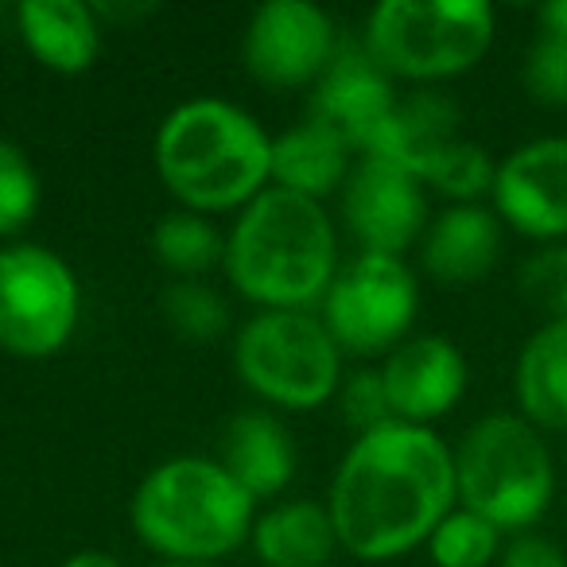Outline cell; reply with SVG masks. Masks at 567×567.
<instances>
[{"label": "cell", "instance_id": "10", "mask_svg": "<svg viewBox=\"0 0 567 567\" xmlns=\"http://www.w3.org/2000/svg\"><path fill=\"white\" fill-rule=\"evenodd\" d=\"M339 51V35L323 9L308 0H268L245 28V71L276 90L323 79Z\"/></svg>", "mask_w": 567, "mask_h": 567}, {"label": "cell", "instance_id": "25", "mask_svg": "<svg viewBox=\"0 0 567 567\" xmlns=\"http://www.w3.org/2000/svg\"><path fill=\"white\" fill-rule=\"evenodd\" d=\"M494 175H497V164L489 159V152L482 148V144L458 136V141L435 159V167L427 172L424 183H432L440 195L455 198V206H471V203H478L482 195L494 190Z\"/></svg>", "mask_w": 567, "mask_h": 567}, {"label": "cell", "instance_id": "29", "mask_svg": "<svg viewBox=\"0 0 567 567\" xmlns=\"http://www.w3.org/2000/svg\"><path fill=\"white\" fill-rule=\"evenodd\" d=\"M342 412L358 427V435L393 424V409H389L385 385H381V370H362L347 381V389H342Z\"/></svg>", "mask_w": 567, "mask_h": 567}, {"label": "cell", "instance_id": "2", "mask_svg": "<svg viewBox=\"0 0 567 567\" xmlns=\"http://www.w3.org/2000/svg\"><path fill=\"white\" fill-rule=\"evenodd\" d=\"M226 276L265 311H308L339 276V241L323 203L265 187L226 237Z\"/></svg>", "mask_w": 567, "mask_h": 567}, {"label": "cell", "instance_id": "6", "mask_svg": "<svg viewBox=\"0 0 567 567\" xmlns=\"http://www.w3.org/2000/svg\"><path fill=\"white\" fill-rule=\"evenodd\" d=\"M494 28L486 0H381L362 43L389 79L443 82L486 59Z\"/></svg>", "mask_w": 567, "mask_h": 567}, {"label": "cell", "instance_id": "18", "mask_svg": "<svg viewBox=\"0 0 567 567\" xmlns=\"http://www.w3.org/2000/svg\"><path fill=\"white\" fill-rule=\"evenodd\" d=\"M17 24L28 51L59 74L90 71L102 48L94 9L79 0H24L17 9Z\"/></svg>", "mask_w": 567, "mask_h": 567}, {"label": "cell", "instance_id": "30", "mask_svg": "<svg viewBox=\"0 0 567 567\" xmlns=\"http://www.w3.org/2000/svg\"><path fill=\"white\" fill-rule=\"evenodd\" d=\"M497 567H567V551L540 533H517L502 548Z\"/></svg>", "mask_w": 567, "mask_h": 567}, {"label": "cell", "instance_id": "15", "mask_svg": "<svg viewBox=\"0 0 567 567\" xmlns=\"http://www.w3.org/2000/svg\"><path fill=\"white\" fill-rule=\"evenodd\" d=\"M502 257V218L486 206H447L427 221L420 237V260L440 284H478Z\"/></svg>", "mask_w": 567, "mask_h": 567}, {"label": "cell", "instance_id": "27", "mask_svg": "<svg viewBox=\"0 0 567 567\" xmlns=\"http://www.w3.org/2000/svg\"><path fill=\"white\" fill-rule=\"evenodd\" d=\"M35 206H40L35 167L17 144L0 141V237L20 234L35 218Z\"/></svg>", "mask_w": 567, "mask_h": 567}, {"label": "cell", "instance_id": "8", "mask_svg": "<svg viewBox=\"0 0 567 567\" xmlns=\"http://www.w3.org/2000/svg\"><path fill=\"white\" fill-rule=\"evenodd\" d=\"M79 327V280L71 265L43 245L0 249V350L48 358Z\"/></svg>", "mask_w": 567, "mask_h": 567}, {"label": "cell", "instance_id": "17", "mask_svg": "<svg viewBox=\"0 0 567 567\" xmlns=\"http://www.w3.org/2000/svg\"><path fill=\"white\" fill-rule=\"evenodd\" d=\"M458 141V105L435 90H416L412 97L396 102V113L389 121L381 144L370 156H381L389 164L404 167L420 183L435 167V159Z\"/></svg>", "mask_w": 567, "mask_h": 567}, {"label": "cell", "instance_id": "32", "mask_svg": "<svg viewBox=\"0 0 567 567\" xmlns=\"http://www.w3.org/2000/svg\"><path fill=\"white\" fill-rule=\"evenodd\" d=\"M167 567H203V564H167Z\"/></svg>", "mask_w": 567, "mask_h": 567}, {"label": "cell", "instance_id": "22", "mask_svg": "<svg viewBox=\"0 0 567 567\" xmlns=\"http://www.w3.org/2000/svg\"><path fill=\"white\" fill-rule=\"evenodd\" d=\"M520 79L533 102L567 110V0H551L536 12V32L528 40Z\"/></svg>", "mask_w": 567, "mask_h": 567}, {"label": "cell", "instance_id": "12", "mask_svg": "<svg viewBox=\"0 0 567 567\" xmlns=\"http://www.w3.org/2000/svg\"><path fill=\"white\" fill-rule=\"evenodd\" d=\"M494 214L502 226L540 245L567 237V136H536L513 148L494 175Z\"/></svg>", "mask_w": 567, "mask_h": 567}, {"label": "cell", "instance_id": "26", "mask_svg": "<svg viewBox=\"0 0 567 567\" xmlns=\"http://www.w3.org/2000/svg\"><path fill=\"white\" fill-rule=\"evenodd\" d=\"M164 319L187 342H210L229 327V308L214 288L198 280H175L164 292Z\"/></svg>", "mask_w": 567, "mask_h": 567}, {"label": "cell", "instance_id": "23", "mask_svg": "<svg viewBox=\"0 0 567 567\" xmlns=\"http://www.w3.org/2000/svg\"><path fill=\"white\" fill-rule=\"evenodd\" d=\"M152 249H156L159 265L172 268L183 280H195V276L210 272L218 260H226V241H221L218 226L190 210L159 218L156 234H152Z\"/></svg>", "mask_w": 567, "mask_h": 567}, {"label": "cell", "instance_id": "24", "mask_svg": "<svg viewBox=\"0 0 567 567\" xmlns=\"http://www.w3.org/2000/svg\"><path fill=\"white\" fill-rule=\"evenodd\" d=\"M502 536V528H494L486 517L458 505L440 520L427 548H432L435 567H489L505 548Z\"/></svg>", "mask_w": 567, "mask_h": 567}, {"label": "cell", "instance_id": "13", "mask_svg": "<svg viewBox=\"0 0 567 567\" xmlns=\"http://www.w3.org/2000/svg\"><path fill=\"white\" fill-rule=\"evenodd\" d=\"M396 113L393 79L373 63L365 43H339L311 97V121L347 141L350 152L370 156Z\"/></svg>", "mask_w": 567, "mask_h": 567}, {"label": "cell", "instance_id": "21", "mask_svg": "<svg viewBox=\"0 0 567 567\" xmlns=\"http://www.w3.org/2000/svg\"><path fill=\"white\" fill-rule=\"evenodd\" d=\"M334 544L331 513L316 502H284L252 525V548L265 567H323Z\"/></svg>", "mask_w": 567, "mask_h": 567}, {"label": "cell", "instance_id": "31", "mask_svg": "<svg viewBox=\"0 0 567 567\" xmlns=\"http://www.w3.org/2000/svg\"><path fill=\"white\" fill-rule=\"evenodd\" d=\"M63 567H121V559H113L110 551H74L71 559H66Z\"/></svg>", "mask_w": 567, "mask_h": 567}, {"label": "cell", "instance_id": "19", "mask_svg": "<svg viewBox=\"0 0 567 567\" xmlns=\"http://www.w3.org/2000/svg\"><path fill=\"white\" fill-rule=\"evenodd\" d=\"M221 466L241 482L245 494L257 497L280 494L296 474L292 440L268 412H241L229 420L221 440Z\"/></svg>", "mask_w": 567, "mask_h": 567}, {"label": "cell", "instance_id": "4", "mask_svg": "<svg viewBox=\"0 0 567 567\" xmlns=\"http://www.w3.org/2000/svg\"><path fill=\"white\" fill-rule=\"evenodd\" d=\"M133 528L167 559H218L252 536V497L221 463L179 455L141 482L133 494Z\"/></svg>", "mask_w": 567, "mask_h": 567}, {"label": "cell", "instance_id": "16", "mask_svg": "<svg viewBox=\"0 0 567 567\" xmlns=\"http://www.w3.org/2000/svg\"><path fill=\"white\" fill-rule=\"evenodd\" d=\"M517 416L536 432L567 435V323L544 319L517 354L513 370Z\"/></svg>", "mask_w": 567, "mask_h": 567}, {"label": "cell", "instance_id": "28", "mask_svg": "<svg viewBox=\"0 0 567 567\" xmlns=\"http://www.w3.org/2000/svg\"><path fill=\"white\" fill-rule=\"evenodd\" d=\"M520 296L533 308H540L548 319H564L567 323V241L544 245L520 265Z\"/></svg>", "mask_w": 567, "mask_h": 567}, {"label": "cell", "instance_id": "20", "mask_svg": "<svg viewBox=\"0 0 567 567\" xmlns=\"http://www.w3.org/2000/svg\"><path fill=\"white\" fill-rule=\"evenodd\" d=\"M350 175V148L342 136L323 128L319 121H303V125L288 128L284 136L272 141V175L276 187L303 195L311 203L334 195Z\"/></svg>", "mask_w": 567, "mask_h": 567}, {"label": "cell", "instance_id": "9", "mask_svg": "<svg viewBox=\"0 0 567 567\" xmlns=\"http://www.w3.org/2000/svg\"><path fill=\"white\" fill-rule=\"evenodd\" d=\"M420 308V288L412 268L401 257H373L358 252L339 268L323 296V327L334 347L350 354H393L409 334Z\"/></svg>", "mask_w": 567, "mask_h": 567}, {"label": "cell", "instance_id": "11", "mask_svg": "<svg viewBox=\"0 0 567 567\" xmlns=\"http://www.w3.org/2000/svg\"><path fill=\"white\" fill-rule=\"evenodd\" d=\"M342 218L362 252L401 257L427 229L424 183L381 156H362L342 183Z\"/></svg>", "mask_w": 567, "mask_h": 567}, {"label": "cell", "instance_id": "7", "mask_svg": "<svg viewBox=\"0 0 567 567\" xmlns=\"http://www.w3.org/2000/svg\"><path fill=\"white\" fill-rule=\"evenodd\" d=\"M237 378L280 409H319L339 393L342 350L308 311H260L234 342Z\"/></svg>", "mask_w": 567, "mask_h": 567}, {"label": "cell", "instance_id": "3", "mask_svg": "<svg viewBox=\"0 0 567 567\" xmlns=\"http://www.w3.org/2000/svg\"><path fill=\"white\" fill-rule=\"evenodd\" d=\"M156 172L190 214L249 206L272 175V141L245 110L198 97L164 117Z\"/></svg>", "mask_w": 567, "mask_h": 567}, {"label": "cell", "instance_id": "1", "mask_svg": "<svg viewBox=\"0 0 567 567\" xmlns=\"http://www.w3.org/2000/svg\"><path fill=\"white\" fill-rule=\"evenodd\" d=\"M455 502V451L432 427L393 420L354 440L327 513L350 556L381 564L432 540Z\"/></svg>", "mask_w": 567, "mask_h": 567}, {"label": "cell", "instance_id": "14", "mask_svg": "<svg viewBox=\"0 0 567 567\" xmlns=\"http://www.w3.org/2000/svg\"><path fill=\"white\" fill-rule=\"evenodd\" d=\"M393 420L427 427L432 420L447 416L466 393V358L443 334L404 339L381 365Z\"/></svg>", "mask_w": 567, "mask_h": 567}, {"label": "cell", "instance_id": "5", "mask_svg": "<svg viewBox=\"0 0 567 567\" xmlns=\"http://www.w3.org/2000/svg\"><path fill=\"white\" fill-rule=\"evenodd\" d=\"M455 494L502 533H528L556 497V458L544 432L517 412L482 416L455 447Z\"/></svg>", "mask_w": 567, "mask_h": 567}]
</instances>
